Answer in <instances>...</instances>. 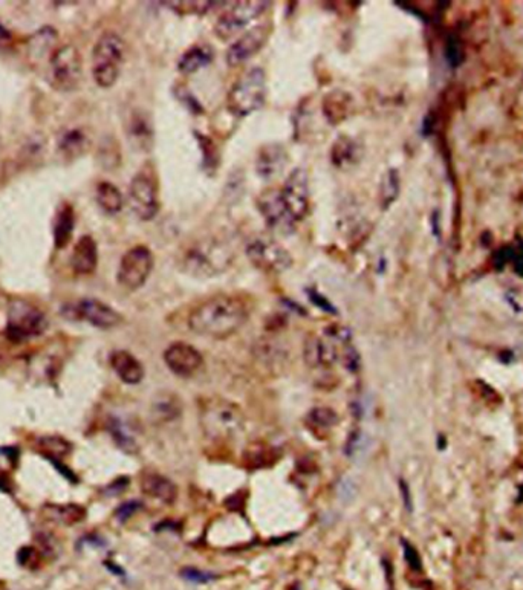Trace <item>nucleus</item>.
<instances>
[{
  "label": "nucleus",
  "mask_w": 523,
  "mask_h": 590,
  "mask_svg": "<svg viewBox=\"0 0 523 590\" xmlns=\"http://www.w3.org/2000/svg\"><path fill=\"white\" fill-rule=\"evenodd\" d=\"M251 314L248 301L236 294H217L193 308L187 318L191 332L224 340L239 332Z\"/></svg>",
  "instance_id": "1"
},
{
  "label": "nucleus",
  "mask_w": 523,
  "mask_h": 590,
  "mask_svg": "<svg viewBox=\"0 0 523 590\" xmlns=\"http://www.w3.org/2000/svg\"><path fill=\"white\" fill-rule=\"evenodd\" d=\"M201 427L212 442H229L243 430V415L234 402L213 398L202 406Z\"/></svg>",
  "instance_id": "2"
},
{
  "label": "nucleus",
  "mask_w": 523,
  "mask_h": 590,
  "mask_svg": "<svg viewBox=\"0 0 523 590\" xmlns=\"http://www.w3.org/2000/svg\"><path fill=\"white\" fill-rule=\"evenodd\" d=\"M125 60V43L121 36L106 31L92 49V77L101 89H111L120 78Z\"/></svg>",
  "instance_id": "3"
},
{
  "label": "nucleus",
  "mask_w": 523,
  "mask_h": 590,
  "mask_svg": "<svg viewBox=\"0 0 523 590\" xmlns=\"http://www.w3.org/2000/svg\"><path fill=\"white\" fill-rule=\"evenodd\" d=\"M268 94L266 74L262 67H251L234 81L226 95V111L245 118L264 107Z\"/></svg>",
  "instance_id": "4"
},
{
  "label": "nucleus",
  "mask_w": 523,
  "mask_h": 590,
  "mask_svg": "<svg viewBox=\"0 0 523 590\" xmlns=\"http://www.w3.org/2000/svg\"><path fill=\"white\" fill-rule=\"evenodd\" d=\"M129 204L141 221L149 222L159 212V178L154 163H146L129 185Z\"/></svg>",
  "instance_id": "5"
},
{
  "label": "nucleus",
  "mask_w": 523,
  "mask_h": 590,
  "mask_svg": "<svg viewBox=\"0 0 523 590\" xmlns=\"http://www.w3.org/2000/svg\"><path fill=\"white\" fill-rule=\"evenodd\" d=\"M83 62L80 50L74 45L57 48L49 57L48 81L57 92H72L80 86Z\"/></svg>",
  "instance_id": "6"
},
{
  "label": "nucleus",
  "mask_w": 523,
  "mask_h": 590,
  "mask_svg": "<svg viewBox=\"0 0 523 590\" xmlns=\"http://www.w3.org/2000/svg\"><path fill=\"white\" fill-rule=\"evenodd\" d=\"M231 254L216 242H201L187 249L182 257L185 271L196 277H213L224 273L231 263Z\"/></svg>",
  "instance_id": "7"
},
{
  "label": "nucleus",
  "mask_w": 523,
  "mask_h": 590,
  "mask_svg": "<svg viewBox=\"0 0 523 590\" xmlns=\"http://www.w3.org/2000/svg\"><path fill=\"white\" fill-rule=\"evenodd\" d=\"M154 252L146 245H137L123 254L116 271V282L128 291H138L154 271Z\"/></svg>",
  "instance_id": "8"
},
{
  "label": "nucleus",
  "mask_w": 523,
  "mask_h": 590,
  "mask_svg": "<svg viewBox=\"0 0 523 590\" xmlns=\"http://www.w3.org/2000/svg\"><path fill=\"white\" fill-rule=\"evenodd\" d=\"M247 257L257 269L268 274H280L288 271L294 259L291 252L277 240L262 235L254 238L247 245Z\"/></svg>",
  "instance_id": "9"
},
{
  "label": "nucleus",
  "mask_w": 523,
  "mask_h": 590,
  "mask_svg": "<svg viewBox=\"0 0 523 590\" xmlns=\"http://www.w3.org/2000/svg\"><path fill=\"white\" fill-rule=\"evenodd\" d=\"M48 320L43 312L27 301L17 300L10 308L6 335L8 338L20 343L39 336L46 331Z\"/></svg>",
  "instance_id": "10"
},
{
  "label": "nucleus",
  "mask_w": 523,
  "mask_h": 590,
  "mask_svg": "<svg viewBox=\"0 0 523 590\" xmlns=\"http://www.w3.org/2000/svg\"><path fill=\"white\" fill-rule=\"evenodd\" d=\"M271 2H262V0H240L231 5L229 10L215 23V34L219 40L226 41L233 39L236 34L245 29L248 25L264 14Z\"/></svg>",
  "instance_id": "11"
},
{
  "label": "nucleus",
  "mask_w": 523,
  "mask_h": 590,
  "mask_svg": "<svg viewBox=\"0 0 523 590\" xmlns=\"http://www.w3.org/2000/svg\"><path fill=\"white\" fill-rule=\"evenodd\" d=\"M62 314L69 320L86 322L98 329H114L123 323V315L112 306L97 299H83L66 305Z\"/></svg>",
  "instance_id": "12"
},
{
  "label": "nucleus",
  "mask_w": 523,
  "mask_h": 590,
  "mask_svg": "<svg viewBox=\"0 0 523 590\" xmlns=\"http://www.w3.org/2000/svg\"><path fill=\"white\" fill-rule=\"evenodd\" d=\"M280 191L283 207L290 217L297 224L309 214L311 193L308 173L303 168H294L288 174Z\"/></svg>",
  "instance_id": "13"
},
{
  "label": "nucleus",
  "mask_w": 523,
  "mask_h": 590,
  "mask_svg": "<svg viewBox=\"0 0 523 590\" xmlns=\"http://www.w3.org/2000/svg\"><path fill=\"white\" fill-rule=\"evenodd\" d=\"M273 31V22H264L250 28L247 32H243L238 40L233 41L229 50H226V63H229L230 67H236L257 55L268 43Z\"/></svg>",
  "instance_id": "14"
},
{
  "label": "nucleus",
  "mask_w": 523,
  "mask_h": 590,
  "mask_svg": "<svg viewBox=\"0 0 523 590\" xmlns=\"http://www.w3.org/2000/svg\"><path fill=\"white\" fill-rule=\"evenodd\" d=\"M257 208L265 219L268 228L290 234L295 228V222L290 217L283 207V202L278 190H265L257 198Z\"/></svg>",
  "instance_id": "15"
},
{
  "label": "nucleus",
  "mask_w": 523,
  "mask_h": 590,
  "mask_svg": "<svg viewBox=\"0 0 523 590\" xmlns=\"http://www.w3.org/2000/svg\"><path fill=\"white\" fill-rule=\"evenodd\" d=\"M164 361L175 375L182 378L193 376L204 364L201 352L184 341H176L168 345L164 352Z\"/></svg>",
  "instance_id": "16"
},
{
  "label": "nucleus",
  "mask_w": 523,
  "mask_h": 590,
  "mask_svg": "<svg viewBox=\"0 0 523 590\" xmlns=\"http://www.w3.org/2000/svg\"><path fill=\"white\" fill-rule=\"evenodd\" d=\"M125 133H128V138L133 149L140 151H150L154 149L155 130L149 114L140 111V109L133 111L129 115L128 125H125Z\"/></svg>",
  "instance_id": "17"
},
{
  "label": "nucleus",
  "mask_w": 523,
  "mask_h": 590,
  "mask_svg": "<svg viewBox=\"0 0 523 590\" xmlns=\"http://www.w3.org/2000/svg\"><path fill=\"white\" fill-rule=\"evenodd\" d=\"M355 111V100L343 89L329 90L322 101L325 120L331 125H339Z\"/></svg>",
  "instance_id": "18"
},
{
  "label": "nucleus",
  "mask_w": 523,
  "mask_h": 590,
  "mask_svg": "<svg viewBox=\"0 0 523 590\" xmlns=\"http://www.w3.org/2000/svg\"><path fill=\"white\" fill-rule=\"evenodd\" d=\"M71 266L80 275H89L98 266V245L92 235L86 234L75 243L71 256Z\"/></svg>",
  "instance_id": "19"
},
{
  "label": "nucleus",
  "mask_w": 523,
  "mask_h": 590,
  "mask_svg": "<svg viewBox=\"0 0 523 590\" xmlns=\"http://www.w3.org/2000/svg\"><path fill=\"white\" fill-rule=\"evenodd\" d=\"M288 155L280 144H266L257 153L256 172L262 179H273L283 170Z\"/></svg>",
  "instance_id": "20"
},
{
  "label": "nucleus",
  "mask_w": 523,
  "mask_h": 590,
  "mask_svg": "<svg viewBox=\"0 0 523 590\" xmlns=\"http://www.w3.org/2000/svg\"><path fill=\"white\" fill-rule=\"evenodd\" d=\"M75 230V212L67 200L57 207L53 221V235L55 249H64L69 245Z\"/></svg>",
  "instance_id": "21"
},
{
  "label": "nucleus",
  "mask_w": 523,
  "mask_h": 590,
  "mask_svg": "<svg viewBox=\"0 0 523 590\" xmlns=\"http://www.w3.org/2000/svg\"><path fill=\"white\" fill-rule=\"evenodd\" d=\"M114 372L125 384H138L144 378V367L128 350H116L111 355Z\"/></svg>",
  "instance_id": "22"
},
{
  "label": "nucleus",
  "mask_w": 523,
  "mask_h": 590,
  "mask_svg": "<svg viewBox=\"0 0 523 590\" xmlns=\"http://www.w3.org/2000/svg\"><path fill=\"white\" fill-rule=\"evenodd\" d=\"M141 490L146 495L172 505L178 497V488L170 479L158 473H147L141 479Z\"/></svg>",
  "instance_id": "23"
},
{
  "label": "nucleus",
  "mask_w": 523,
  "mask_h": 590,
  "mask_svg": "<svg viewBox=\"0 0 523 590\" xmlns=\"http://www.w3.org/2000/svg\"><path fill=\"white\" fill-rule=\"evenodd\" d=\"M361 151L362 149L360 142H357L352 137H348V135H340L332 144L331 161L335 167L346 168L358 163Z\"/></svg>",
  "instance_id": "24"
},
{
  "label": "nucleus",
  "mask_w": 523,
  "mask_h": 590,
  "mask_svg": "<svg viewBox=\"0 0 523 590\" xmlns=\"http://www.w3.org/2000/svg\"><path fill=\"white\" fill-rule=\"evenodd\" d=\"M215 58V50L205 43H198L190 46L185 53L181 55L178 62V69L179 72L190 75L201 71L202 67L208 66L213 62Z\"/></svg>",
  "instance_id": "25"
},
{
  "label": "nucleus",
  "mask_w": 523,
  "mask_h": 590,
  "mask_svg": "<svg viewBox=\"0 0 523 590\" xmlns=\"http://www.w3.org/2000/svg\"><path fill=\"white\" fill-rule=\"evenodd\" d=\"M89 147L90 139L88 133L83 129H69L58 138V150H60L67 159H75L80 155L86 153Z\"/></svg>",
  "instance_id": "26"
},
{
  "label": "nucleus",
  "mask_w": 523,
  "mask_h": 590,
  "mask_svg": "<svg viewBox=\"0 0 523 590\" xmlns=\"http://www.w3.org/2000/svg\"><path fill=\"white\" fill-rule=\"evenodd\" d=\"M95 199L98 207L107 214L120 213L124 205V198L116 185L109 181H103L97 185Z\"/></svg>",
  "instance_id": "27"
},
{
  "label": "nucleus",
  "mask_w": 523,
  "mask_h": 590,
  "mask_svg": "<svg viewBox=\"0 0 523 590\" xmlns=\"http://www.w3.org/2000/svg\"><path fill=\"white\" fill-rule=\"evenodd\" d=\"M308 427L311 430H320V432H325V430H331L337 423H339V416L337 413L329 409V407H315L309 411L308 415Z\"/></svg>",
  "instance_id": "28"
},
{
  "label": "nucleus",
  "mask_w": 523,
  "mask_h": 590,
  "mask_svg": "<svg viewBox=\"0 0 523 590\" xmlns=\"http://www.w3.org/2000/svg\"><path fill=\"white\" fill-rule=\"evenodd\" d=\"M195 135L199 142V149L202 150V167H204V170L215 172L219 167V151H217L216 144L212 141V138L205 137V135H202V133H195Z\"/></svg>",
  "instance_id": "29"
},
{
  "label": "nucleus",
  "mask_w": 523,
  "mask_h": 590,
  "mask_svg": "<svg viewBox=\"0 0 523 590\" xmlns=\"http://www.w3.org/2000/svg\"><path fill=\"white\" fill-rule=\"evenodd\" d=\"M155 418L161 419L163 423L172 420L179 415V404L175 399V396L170 395H159L158 401L154 404Z\"/></svg>",
  "instance_id": "30"
},
{
  "label": "nucleus",
  "mask_w": 523,
  "mask_h": 590,
  "mask_svg": "<svg viewBox=\"0 0 523 590\" xmlns=\"http://www.w3.org/2000/svg\"><path fill=\"white\" fill-rule=\"evenodd\" d=\"M167 6L173 8L179 14H205L217 5L216 2H165Z\"/></svg>",
  "instance_id": "31"
},
{
  "label": "nucleus",
  "mask_w": 523,
  "mask_h": 590,
  "mask_svg": "<svg viewBox=\"0 0 523 590\" xmlns=\"http://www.w3.org/2000/svg\"><path fill=\"white\" fill-rule=\"evenodd\" d=\"M111 432H112V434H114V439H115V442H116L118 445H120L124 451L133 453V451H137V450H138L137 444H135V441L132 439V437H130L129 434H125V433L123 432V427L120 425V423H118V420H112V424H111Z\"/></svg>",
  "instance_id": "32"
},
{
  "label": "nucleus",
  "mask_w": 523,
  "mask_h": 590,
  "mask_svg": "<svg viewBox=\"0 0 523 590\" xmlns=\"http://www.w3.org/2000/svg\"><path fill=\"white\" fill-rule=\"evenodd\" d=\"M176 97H178V100L181 101V103L189 109V111L191 112V114H195V115H199V114H202L204 112V109H202V106H201V103L199 101L191 95V92H190V89H187L185 86H178L176 88Z\"/></svg>",
  "instance_id": "33"
},
{
  "label": "nucleus",
  "mask_w": 523,
  "mask_h": 590,
  "mask_svg": "<svg viewBox=\"0 0 523 590\" xmlns=\"http://www.w3.org/2000/svg\"><path fill=\"white\" fill-rule=\"evenodd\" d=\"M181 577L184 579L190 581V583H195V584H204L208 583V581L215 579V575L210 574V572H204V570H199L195 568H187L181 572Z\"/></svg>",
  "instance_id": "34"
},
{
  "label": "nucleus",
  "mask_w": 523,
  "mask_h": 590,
  "mask_svg": "<svg viewBox=\"0 0 523 590\" xmlns=\"http://www.w3.org/2000/svg\"><path fill=\"white\" fill-rule=\"evenodd\" d=\"M62 511H63L62 519L66 521L67 525L77 523V521L83 520L84 516H86V511H84L80 507H77V505H69V507L62 508Z\"/></svg>",
  "instance_id": "35"
},
{
  "label": "nucleus",
  "mask_w": 523,
  "mask_h": 590,
  "mask_svg": "<svg viewBox=\"0 0 523 590\" xmlns=\"http://www.w3.org/2000/svg\"><path fill=\"white\" fill-rule=\"evenodd\" d=\"M141 509V503H138L137 500H130V502H128V503H124V505H121L120 508H118V511H116V519L120 520V521H125L128 519H130L135 512L137 511H140Z\"/></svg>",
  "instance_id": "36"
},
{
  "label": "nucleus",
  "mask_w": 523,
  "mask_h": 590,
  "mask_svg": "<svg viewBox=\"0 0 523 590\" xmlns=\"http://www.w3.org/2000/svg\"><path fill=\"white\" fill-rule=\"evenodd\" d=\"M404 554H406V560L409 561V564H410V568L412 569H415V570H419L421 569V560H419V555H418V552L413 549V547L409 544V543H406L404 542Z\"/></svg>",
  "instance_id": "37"
},
{
  "label": "nucleus",
  "mask_w": 523,
  "mask_h": 590,
  "mask_svg": "<svg viewBox=\"0 0 523 590\" xmlns=\"http://www.w3.org/2000/svg\"><path fill=\"white\" fill-rule=\"evenodd\" d=\"M309 299H311L312 301H314L315 305H317L320 309L331 312V314H335V309L332 308L331 303H329L325 297H322V295H320L318 292H315V291H309Z\"/></svg>",
  "instance_id": "38"
},
{
  "label": "nucleus",
  "mask_w": 523,
  "mask_h": 590,
  "mask_svg": "<svg viewBox=\"0 0 523 590\" xmlns=\"http://www.w3.org/2000/svg\"><path fill=\"white\" fill-rule=\"evenodd\" d=\"M401 493L404 497V503H406L407 509H412V500H410V491H409V486L402 482L401 480Z\"/></svg>",
  "instance_id": "39"
},
{
  "label": "nucleus",
  "mask_w": 523,
  "mask_h": 590,
  "mask_svg": "<svg viewBox=\"0 0 523 590\" xmlns=\"http://www.w3.org/2000/svg\"><path fill=\"white\" fill-rule=\"evenodd\" d=\"M10 37V34H8V31L2 27V25H0V39H8Z\"/></svg>",
  "instance_id": "40"
}]
</instances>
